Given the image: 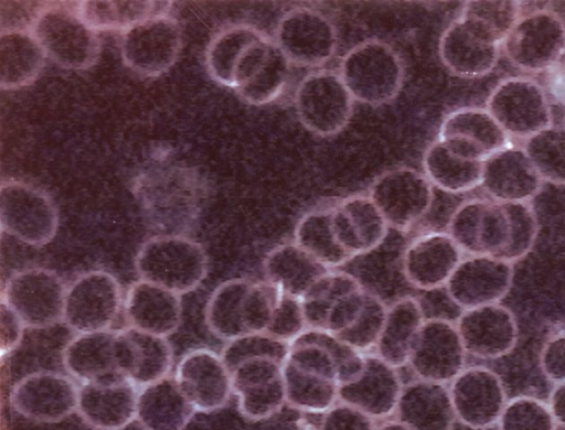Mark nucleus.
<instances>
[{
  "label": "nucleus",
  "mask_w": 565,
  "mask_h": 430,
  "mask_svg": "<svg viewBox=\"0 0 565 430\" xmlns=\"http://www.w3.org/2000/svg\"><path fill=\"white\" fill-rule=\"evenodd\" d=\"M295 341L312 342L323 346L337 364L340 386L355 380L364 369L365 354L342 342L324 329L308 327Z\"/></svg>",
  "instance_id": "nucleus-51"
},
{
  "label": "nucleus",
  "mask_w": 565,
  "mask_h": 430,
  "mask_svg": "<svg viewBox=\"0 0 565 430\" xmlns=\"http://www.w3.org/2000/svg\"><path fill=\"white\" fill-rule=\"evenodd\" d=\"M402 389L395 367L376 354H365L362 374L339 387V401L361 410L374 420L384 419L395 412Z\"/></svg>",
  "instance_id": "nucleus-28"
},
{
  "label": "nucleus",
  "mask_w": 565,
  "mask_h": 430,
  "mask_svg": "<svg viewBox=\"0 0 565 430\" xmlns=\"http://www.w3.org/2000/svg\"><path fill=\"white\" fill-rule=\"evenodd\" d=\"M194 412L174 377L167 376L138 391L136 419L143 430H183Z\"/></svg>",
  "instance_id": "nucleus-32"
},
{
  "label": "nucleus",
  "mask_w": 565,
  "mask_h": 430,
  "mask_svg": "<svg viewBox=\"0 0 565 430\" xmlns=\"http://www.w3.org/2000/svg\"><path fill=\"white\" fill-rule=\"evenodd\" d=\"M332 206L333 203L309 211L295 228V243L330 269L352 259L334 236Z\"/></svg>",
  "instance_id": "nucleus-41"
},
{
  "label": "nucleus",
  "mask_w": 565,
  "mask_h": 430,
  "mask_svg": "<svg viewBox=\"0 0 565 430\" xmlns=\"http://www.w3.org/2000/svg\"><path fill=\"white\" fill-rule=\"evenodd\" d=\"M264 34L246 23L232 24L218 31L205 51V65L210 76L218 84L231 87L233 72L241 55Z\"/></svg>",
  "instance_id": "nucleus-42"
},
{
  "label": "nucleus",
  "mask_w": 565,
  "mask_h": 430,
  "mask_svg": "<svg viewBox=\"0 0 565 430\" xmlns=\"http://www.w3.org/2000/svg\"><path fill=\"white\" fill-rule=\"evenodd\" d=\"M253 281L230 279L215 288L205 307L210 332L226 342L248 334L245 327V300Z\"/></svg>",
  "instance_id": "nucleus-39"
},
{
  "label": "nucleus",
  "mask_w": 565,
  "mask_h": 430,
  "mask_svg": "<svg viewBox=\"0 0 565 430\" xmlns=\"http://www.w3.org/2000/svg\"><path fill=\"white\" fill-rule=\"evenodd\" d=\"M544 90L547 97L565 106V64L558 62L546 71Z\"/></svg>",
  "instance_id": "nucleus-57"
},
{
  "label": "nucleus",
  "mask_w": 565,
  "mask_h": 430,
  "mask_svg": "<svg viewBox=\"0 0 565 430\" xmlns=\"http://www.w3.org/2000/svg\"><path fill=\"white\" fill-rule=\"evenodd\" d=\"M376 428L373 418L339 401L323 413L318 430H376Z\"/></svg>",
  "instance_id": "nucleus-54"
},
{
  "label": "nucleus",
  "mask_w": 565,
  "mask_h": 430,
  "mask_svg": "<svg viewBox=\"0 0 565 430\" xmlns=\"http://www.w3.org/2000/svg\"><path fill=\"white\" fill-rule=\"evenodd\" d=\"M386 311L387 308L383 301L369 291L364 308L355 321L345 331L335 336L365 354V352L376 346Z\"/></svg>",
  "instance_id": "nucleus-50"
},
{
  "label": "nucleus",
  "mask_w": 565,
  "mask_h": 430,
  "mask_svg": "<svg viewBox=\"0 0 565 430\" xmlns=\"http://www.w3.org/2000/svg\"><path fill=\"white\" fill-rule=\"evenodd\" d=\"M132 192L148 223L166 235H183L194 226L205 193L200 174L180 165L143 171Z\"/></svg>",
  "instance_id": "nucleus-1"
},
{
  "label": "nucleus",
  "mask_w": 565,
  "mask_h": 430,
  "mask_svg": "<svg viewBox=\"0 0 565 430\" xmlns=\"http://www.w3.org/2000/svg\"><path fill=\"white\" fill-rule=\"evenodd\" d=\"M438 139L454 154L483 162L508 147L509 136L487 109L462 107L444 118Z\"/></svg>",
  "instance_id": "nucleus-22"
},
{
  "label": "nucleus",
  "mask_w": 565,
  "mask_h": 430,
  "mask_svg": "<svg viewBox=\"0 0 565 430\" xmlns=\"http://www.w3.org/2000/svg\"><path fill=\"white\" fill-rule=\"evenodd\" d=\"M510 222V237L504 250L498 258L511 264L524 258L532 249L539 223L530 203H502Z\"/></svg>",
  "instance_id": "nucleus-49"
},
{
  "label": "nucleus",
  "mask_w": 565,
  "mask_h": 430,
  "mask_svg": "<svg viewBox=\"0 0 565 430\" xmlns=\"http://www.w3.org/2000/svg\"><path fill=\"white\" fill-rule=\"evenodd\" d=\"M447 233L462 252L499 257L509 243L510 222L502 203L471 198L454 211Z\"/></svg>",
  "instance_id": "nucleus-14"
},
{
  "label": "nucleus",
  "mask_w": 565,
  "mask_h": 430,
  "mask_svg": "<svg viewBox=\"0 0 565 430\" xmlns=\"http://www.w3.org/2000/svg\"><path fill=\"white\" fill-rule=\"evenodd\" d=\"M338 73L353 99L370 106L392 101L404 82L401 56L390 44L376 39L349 50Z\"/></svg>",
  "instance_id": "nucleus-4"
},
{
  "label": "nucleus",
  "mask_w": 565,
  "mask_h": 430,
  "mask_svg": "<svg viewBox=\"0 0 565 430\" xmlns=\"http://www.w3.org/2000/svg\"><path fill=\"white\" fill-rule=\"evenodd\" d=\"M138 391L124 377L82 384L76 411L94 430H121L136 419Z\"/></svg>",
  "instance_id": "nucleus-25"
},
{
  "label": "nucleus",
  "mask_w": 565,
  "mask_h": 430,
  "mask_svg": "<svg viewBox=\"0 0 565 430\" xmlns=\"http://www.w3.org/2000/svg\"><path fill=\"white\" fill-rule=\"evenodd\" d=\"M466 355L456 324L434 318L424 321L408 365L419 379L446 385L466 368Z\"/></svg>",
  "instance_id": "nucleus-15"
},
{
  "label": "nucleus",
  "mask_w": 565,
  "mask_h": 430,
  "mask_svg": "<svg viewBox=\"0 0 565 430\" xmlns=\"http://www.w3.org/2000/svg\"><path fill=\"white\" fill-rule=\"evenodd\" d=\"M499 45L479 24L460 14L443 32L438 54L454 75L476 78L494 68Z\"/></svg>",
  "instance_id": "nucleus-20"
},
{
  "label": "nucleus",
  "mask_w": 565,
  "mask_h": 430,
  "mask_svg": "<svg viewBox=\"0 0 565 430\" xmlns=\"http://www.w3.org/2000/svg\"><path fill=\"white\" fill-rule=\"evenodd\" d=\"M66 372L82 384L122 377L115 359V331L79 333L64 347Z\"/></svg>",
  "instance_id": "nucleus-33"
},
{
  "label": "nucleus",
  "mask_w": 565,
  "mask_h": 430,
  "mask_svg": "<svg viewBox=\"0 0 565 430\" xmlns=\"http://www.w3.org/2000/svg\"><path fill=\"white\" fill-rule=\"evenodd\" d=\"M376 430H412L404 423L399 422L398 420H391L382 423L376 428Z\"/></svg>",
  "instance_id": "nucleus-59"
},
{
  "label": "nucleus",
  "mask_w": 565,
  "mask_h": 430,
  "mask_svg": "<svg viewBox=\"0 0 565 430\" xmlns=\"http://www.w3.org/2000/svg\"><path fill=\"white\" fill-rule=\"evenodd\" d=\"M275 43L290 62L301 67H319L328 63L338 46L337 30L331 20L310 8H295L278 21Z\"/></svg>",
  "instance_id": "nucleus-13"
},
{
  "label": "nucleus",
  "mask_w": 565,
  "mask_h": 430,
  "mask_svg": "<svg viewBox=\"0 0 565 430\" xmlns=\"http://www.w3.org/2000/svg\"><path fill=\"white\" fill-rule=\"evenodd\" d=\"M540 366L552 383L565 381V329L553 333L545 341L540 353Z\"/></svg>",
  "instance_id": "nucleus-55"
},
{
  "label": "nucleus",
  "mask_w": 565,
  "mask_h": 430,
  "mask_svg": "<svg viewBox=\"0 0 565 430\" xmlns=\"http://www.w3.org/2000/svg\"><path fill=\"white\" fill-rule=\"evenodd\" d=\"M369 291L363 287L341 298L330 310L324 330L334 335L345 331L364 308Z\"/></svg>",
  "instance_id": "nucleus-53"
},
{
  "label": "nucleus",
  "mask_w": 565,
  "mask_h": 430,
  "mask_svg": "<svg viewBox=\"0 0 565 430\" xmlns=\"http://www.w3.org/2000/svg\"><path fill=\"white\" fill-rule=\"evenodd\" d=\"M482 163L460 158L439 140L426 149L423 157L424 174L438 189L452 193H465L481 184Z\"/></svg>",
  "instance_id": "nucleus-40"
},
{
  "label": "nucleus",
  "mask_w": 565,
  "mask_h": 430,
  "mask_svg": "<svg viewBox=\"0 0 565 430\" xmlns=\"http://www.w3.org/2000/svg\"><path fill=\"white\" fill-rule=\"evenodd\" d=\"M29 30L45 55L66 69H87L100 54V40L67 2H49L33 17Z\"/></svg>",
  "instance_id": "nucleus-3"
},
{
  "label": "nucleus",
  "mask_w": 565,
  "mask_h": 430,
  "mask_svg": "<svg viewBox=\"0 0 565 430\" xmlns=\"http://www.w3.org/2000/svg\"><path fill=\"white\" fill-rule=\"evenodd\" d=\"M289 348L290 344L279 341L266 332L248 333L228 341L221 357L232 372L241 363L257 357H270L284 363Z\"/></svg>",
  "instance_id": "nucleus-48"
},
{
  "label": "nucleus",
  "mask_w": 565,
  "mask_h": 430,
  "mask_svg": "<svg viewBox=\"0 0 565 430\" xmlns=\"http://www.w3.org/2000/svg\"><path fill=\"white\" fill-rule=\"evenodd\" d=\"M122 305L117 279L105 270H89L66 288L63 321L78 334L108 331Z\"/></svg>",
  "instance_id": "nucleus-9"
},
{
  "label": "nucleus",
  "mask_w": 565,
  "mask_h": 430,
  "mask_svg": "<svg viewBox=\"0 0 565 430\" xmlns=\"http://www.w3.org/2000/svg\"><path fill=\"white\" fill-rule=\"evenodd\" d=\"M282 377L286 402L294 409L324 413L339 401L337 379L285 359Z\"/></svg>",
  "instance_id": "nucleus-38"
},
{
  "label": "nucleus",
  "mask_w": 565,
  "mask_h": 430,
  "mask_svg": "<svg viewBox=\"0 0 565 430\" xmlns=\"http://www.w3.org/2000/svg\"><path fill=\"white\" fill-rule=\"evenodd\" d=\"M467 354L482 359L508 355L516 345L519 330L514 314L500 304L463 310L456 322Z\"/></svg>",
  "instance_id": "nucleus-23"
},
{
  "label": "nucleus",
  "mask_w": 565,
  "mask_h": 430,
  "mask_svg": "<svg viewBox=\"0 0 565 430\" xmlns=\"http://www.w3.org/2000/svg\"><path fill=\"white\" fill-rule=\"evenodd\" d=\"M172 1L82 0L75 2L81 19L94 31L124 32L152 17L169 14Z\"/></svg>",
  "instance_id": "nucleus-37"
},
{
  "label": "nucleus",
  "mask_w": 565,
  "mask_h": 430,
  "mask_svg": "<svg viewBox=\"0 0 565 430\" xmlns=\"http://www.w3.org/2000/svg\"><path fill=\"white\" fill-rule=\"evenodd\" d=\"M547 404L557 424L565 428V381L555 384Z\"/></svg>",
  "instance_id": "nucleus-58"
},
{
  "label": "nucleus",
  "mask_w": 565,
  "mask_h": 430,
  "mask_svg": "<svg viewBox=\"0 0 565 430\" xmlns=\"http://www.w3.org/2000/svg\"><path fill=\"white\" fill-rule=\"evenodd\" d=\"M174 379L195 411L212 412L223 408L233 393L232 374L221 355L199 347L179 361Z\"/></svg>",
  "instance_id": "nucleus-19"
},
{
  "label": "nucleus",
  "mask_w": 565,
  "mask_h": 430,
  "mask_svg": "<svg viewBox=\"0 0 565 430\" xmlns=\"http://www.w3.org/2000/svg\"><path fill=\"white\" fill-rule=\"evenodd\" d=\"M353 97L339 73L320 69L309 73L295 93V109L301 125L319 137H332L349 123Z\"/></svg>",
  "instance_id": "nucleus-6"
},
{
  "label": "nucleus",
  "mask_w": 565,
  "mask_h": 430,
  "mask_svg": "<svg viewBox=\"0 0 565 430\" xmlns=\"http://www.w3.org/2000/svg\"><path fill=\"white\" fill-rule=\"evenodd\" d=\"M513 282V264L490 255L462 258L446 290L450 300L463 310L500 303Z\"/></svg>",
  "instance_id": "nucleus-16"
},
{
  "label": "nucleus",
  "mask_w": 565,
  "mask_h": 430,
  "mask_svg": "<svg viewBox=\"0 0 565 430\" xmlns=\"http://www.w3.org/2000/svg\"><path fill=\"white\" fill-rule=\"evenodd\" d=\"M135 268L141 280L183 294L206 277L207 256L199 243L184 235L160 234L140 246Z\"/></svg>",
  "instance_id": "nucleus-2"
},
{
  "label": "nucleus",
  "mask_w": 565,
  "mask_h": 430,
  "mask_svg": "<svg viewBox=\"0 0 565 430\" xmlns=\"http://www.w3.org/2000/svg\"><path fill=\"white\" fill-rule=\"evenodd\" d=\"M369 196L388 226L406 232L429 212L434 191L425 174L399 166L379 175L370 186Z\"/></svg>",
  "instance_id": "nucleus-11"
},
{
  "label": "nucleus",
  "mask_w": 565,
  "mask_h": 430,
  "mask_svg": "<svg viewBox=\"0 0 565 430\" xmlns=\"http://www.w3.org/2000/svg\"><path fill=\"white\" fill-rule=\"evenodd\" d=\"M122 308L129 326L150 334L166 337L181 323L180 294L141 279L128 288Z\"/></svg>",
  "instance_id": "nucleus-30"
},
{
  "label": "nucleus",
  "mask_w": 565,
  "mask_h": 430,
  "mask_svg": "<svg viewBox=\"0 0 565 430\" xmlns=\"http://www.w3.org/2000/svg\"><path fill=\"white\" fill-rule=\"evenodd\" d=\"M394 413L412 430H451L457 419L449 388L419 378L403 386Z\"/></svg>",
  "instance_id": "nucleus-31"
},
{
  "label": "nucleus",
  "mask_w": 565,
  "mask_h": 430,
  "mask_svg": "<svg viewBox=\"0 0 565 430\" xmlns=\"http://www.w3.org/2000/svg\"><path fill=\"white\" fill-rule=\"evenodd\" d=\"M486 30L499 44L521 18V2L515 0L467 1L461 12Z\"/></svg>",
  "instance_id": "nucleus-46"
},
{
  "label": "nucleus",
  "mask_w": 565,
  "mask_h": 430,
  "mask_svg": "<svg viewBox=\"0 0 565 430\" xmlns=\"http://www.w3.org/2000/svg\"><path fill=\"white\" fill-rule=\"evenodd\" d=\"M307 329L301 300L281 293L266 333L291 344Z\"/></svg>",
  "instance_id": "nucleus-52"
},
{
  "label": "nucleus",
  "mask_w": 565,
  "mask_h": 430,
  "mask_svg": "<svg viewBox=\"0 0 565 430\" xmlns=\"http://www.w3.org/2000/svg\"><path fill=\"white\" fill-rule=\"evenodd\" d=\"M65 293L66 288L56 272L32 267L7 280L1 300L18 314L25 327L44 329L63 320Z\"/></svg>",
  "instance_id": "nucleus-10"
},
{
  "label": "nucleus",
  "mask_w": 565,
  "mask_h": 430,
  "mask_svg": "<svg viewBox=\"0 0 565 430\" xmlns=\"http://www.w3.org/2000/svg\"><path fill=\"white\" fill-rule=\"evenodd\" d=\"M1 229L20 241L41 247L58 228V213L52 198L41 189L17 180L0 186Z\"/></svg>",
  "instance_id": "nucleus-5"
},
{
  "label": "nucleus",
  "mask_w": 565,
  "mask_h": 430,
  "mask_svg": "<svg viewBox=\"0 0 565 430\" xmlns=\"http://www.w3.org/2000/svg\"><path fill=\"white\" fill-rule=\"evenodd\" d=\"M424 321L420 303L415 298L404 297L395 301L387 308L375 354L395 368L408 364Z\"/></svg>",
  "instance_id": "nucleus-35"
},
{
  "label": "nucleus",
  "mask_w": 565,
  "mask_h": 430,
  "mask_svg": "<svg viewBox=\"0 0 565 430\" xmlns=\"http://www.w3.org/2000/svg\"><path fill=\"white\" fill-rule=\"evenodd\" d=\"M524 151L540 178L565 184V127L550 126L525 140Z\"/></svg>",
  "instance_id": "nucleus-44"
},
{
  "label": "nucleus",
  "mask_w": 565,
  "mask_h": 430,
  "mask_svg": "<svg viewBox=\"0 0 565 430\" xmlns=\"http://www.w3.org/2000/svg\"><path fill=\"white\" fill-rule=\"evenodd\" d=\"M24 323L18 314L2 300L0 303V350L2 356L10 353L20 344Z\"/></svg>",
  "instance_id": "nucleus-56"
},
{
  "label": "nucleus",
  "mask_w": 565,
  "mask_h": 430,
  "mask_svg": "<svg viewBox=\"0 0 565 430\" xmlns=\"http://www.w3.org/2000/svg\"><path fill=\"white\" fill-rule=\"evenodd\" d=\"M500 127L520 139H527L552 126L548 97L537 82L523 76L500 82L487 99V108Z\"/></svg>",
  "instance_id": "nucleus-8"
},
{
  "label": "nucleus",
  "mask_w": 565,
  "mask_h": 430,
  "mask_svg": "<svg viewBox=\"0 0 565 430\" xmlns=\"http://www.w3.org/2000/svg\"><path fill=\"white\" fill-rule=\"evenodd\" d=\"M115 359L119 375L138 388L169 376L173 364L166 337L131 326L115 331Z\"/></svg>",
  "instance_id": "nucleus-24"
},
{
  "label": "nucleus",
  "mask_w": 565,
  "mask_h": 430,
  "mask_svg": "<svg viewBox=\"0 0 565 430\" xmlns=\"http://www.w3.org/2000/svg\"><path fill=\"white\" fill-rule=\"evenodd\" d=\"M331 219L338 243L352 258L375 249L387 234L388 225L369 195L333 203Z\"/></svg>",
  "instance_id": "nucleus-29"
},
{
  "label": "nucleus",
  "mask_w": 565,
  "mask_h": 430,
  "mask_svg": "<svg viewBox=\"0 0 565 430\" xmlns=\"http://www.w3.org/2000/svg\"><path fill=\"white\" fill-rule=\"evenodd\" d=\"M45 53L28 29H7L0 34V86L18 89L31 85L41 74Z\"/></svg>",
  "instance_id": "nucleus-36"
},
{
  "label": "nucleus",
  "mask_w": 565,
  "mask_h": 430,
  "mask_svg": "<svg viewBox=\"0 0 565 430\" xmlns=\"http://www.w3.org/2000/svg\"><path fill=\"white\" fill-rule=\"evenodd\" d=\"M508 60L524 72L540 73L565 54V23L550 10L521 15L501 43Z\"/></svg>",
  "instance_id": "nucleus-7"
},
{
  "label": "nucleus",
  "mask_w": 565,
  "mask_h": 430,
  "mask_svg": "<svg viewBox=\"0 0 565 430\" xmlns=\"http://www.w3.org/2000/svg\"><path fill=\"white\" fill-rule=\"evenodd\" d=\"M239 412L248 420L268 419L286 402L282 363L270 357L247 359L232 372Z\"/></svg>",
  "instance_id": "nucleus-21"
},
{
  "label": "nucleus",
  "mask_w": 565,
  "mask_h": 430,
  "mask_svg": "<svg viewBox=\"0 0 565 430\" xmlns=\"http://www.w3.org/2000/svg\"><path fill=\"white\" fill-rule=\"evenodd\" d=\"M480 186L492 201L529 203L539 193L542 179L523 148L508 146L483 161Z\"/></svg>",
  "instance_id": "nucleus-27"
},
{
  "label": "nucleus",
  "mask_w": 565,
  "mask_h": 430,
  "mask_svg": "<svg viewBox=\"0 0 565 430\" xmlns=\"http://www.w3.org/2000/svg\"><path fill=\"white\" fill-rule=\"evenodd\" d=\"M330 270L295 241L278 245L264 260L267 281L281 293L300 300Z\"/></svg>",
  "instance_id": "nucleus-34"
},
{
  "label": "nucleus",
  "mask_w": 565,
  "mask_h": 430,
  "mask_svg": "<svg viewBox=\"0 0 565 430\" xmlns=\"http://www.w3.org/2000/svg\"><path fill=\"white\" fill-rule=\"evenodd\" d=\"M360 288L362 284L358 279L343 271L330 270L318 279L301 299L308 327L324 329L332 307Z\"/></svg>",
  "instance_id": "nucleus-43"
},
{
  "label": "nucleus",
  "mask_w": 565,
  "mask_h": 430,
  "mask_svg": "<svg viewBox=\"0 0 565 430\" xmlns=\"http://www.w3.org/2000/svg\"><path fill=\"white\" fill-rule=\"evenodd\" d=\"M74 380L54 372H36L20 379L10 393L12 408L26 419L58 422L77 409Z\"/></svg>",
  "instance_id": "nucleus-18"
},
{
  "label": "nucleus",
  "mask_w": 565,
  "mask_h": 430,
  "mask_svg": "<svg viewBox=\"0 0 565 430\" xmlns=\"http://www.w3.org/2000/svg\"><path fill=\"white\" fill-rule=\"evenodd\" d=\"M462 259V251L444 232H429L413 239L403 255V272L417 289L446 286Z\"/></svg>",
  "instance_id": "nucleus-26"
},
{
  "label": "nucleus",
  "mask_w": 565,
  "mask_h": 430,
  "mask_svg": "<svg viewBox=\"0 0 565 430\" xmlns=\"http://www.w3.org/2000/svg\"><path fill=\"white\" fill-rule=\"evenodd\" d=\"M448 388L456 418L473 430L497 424L508 401L499 375L483 366L466 367Z\"/></svg>",
  "instance_id": "nucleus-17"
},
{
  "label": "nucleus",
  "mask_w": 565,
  "mask_h": 430,
  "mask_svg": "<svg viewBox=\"0 0 565 430\" xmlns=\"http://www.w3.org/2000/svg\"><path fill=\"white\" fill-rule=\"evenodd\" d=\"M498 430H557L547 402L533 396H516L507 405L497 423Z\"/></svg>",
  "instance_id": "nucleus-47"
},
{
  "label": "nucleus",
  "mask_w": 565,
  "mask_h": 430,
  "mask_svg": "<svg viewBox=\"0 0 565 430\" xmlns=\"http://www.w3.org/2000/svg\"><path fill=\"white\" fill-rule=\"evenodd\" d=\"M182 49L179 22L170 14L152 17L125 31L120 54L127 67L145 77H158L177 62Z\"/></svg>",
  "instance_id": "nucleus-12"
},
{
  "label": "nucleus",
  "mask_w": 565,
  "mask_h": 430,
  "mask_svg": "<svg viewBox=\"0 0 565 430\" xmlns=\"http://www.w3.org/2000/svg\"><path fill=\"white\" fill-rule=\"evenodd\" d=\"M290 62L274 44L258 69L235 92L247 104L263 106L276 100L289 77Z\"/></svg>",
  "instance_id": "nucleus-45"
}]
</instances>
